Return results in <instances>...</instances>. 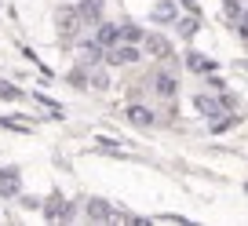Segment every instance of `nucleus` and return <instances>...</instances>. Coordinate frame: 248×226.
<instances>
[{
    "mask_svg": "<svg viewBox=\"0 0 248 226\" xmlns=\"http://www.w3.org/2000/svg\"><path fill=\"white\" fill-rule=\"evenodd\" d=\"M197 109H201V113H208V117H216V113H223V109L226 106H233V99H223V102H219V99H212V95H197Z\"/></svg>",
    "mask_w": 248,
    "mask_h": 226,
    "instance_id": "3",
    "label": "nucleus"
},
{
    "mask_svg": "<svg viewBox=\"0 0 248 226\" xmlns=\"http://www.w3.org/2000/svg\"><path fill=\"white\" fill-rule=\"evenodd\" d=\"M44 215H51V219H66V215H73V204H66V201H47L44 204Z\"/></svg>",
    "mask_w": 248,
    "mask_h": 226,
    "instance_id": "8",
    "label": "nucleus"
},
{
    "mask_svg": "<svg viewBox=\"0 0 248 226\" xmlns=\"http://www.w3.org/2000/svg\"><path fill=\"white\" fill-rule=\"evenodd\" d=\"M154 91L164 95V99H175L179 84H175V77H171V73H154Z\"/></svg>",
    "mask_w": 248,
    "mask_h": 226,
    "instance_id": "4",
    "label": "nucleus"
},
{
    "mask_svg": "<svg viewBox=\"0 0 248 226\" xmlns=\"http://www.w3.org/2000/svg\"><path fill=\"white\" fill-rule=\"evenodd\" d=\"M179 30H183V37H190V33L197 30V22H194V18H190V22H179Z\"/></svg>",
    "mask_w": 248,
    "mask_h": 226,
    "instance_id": "13",
    "label": "nucleus"
},
{
    "mask_svg": "<svg viewBox=\"0 0 248 226\" xmlns=\"http://www.w3.org/2000/svg\"><path fill=\"white\" fill-rule=\"evenodd\" d=\"M88 215H92L95 223H102V219H117V223H121V219H124L121 211H113L106 201H88Z\"/></svg>",
    "mask_w": 248,
    "mask_h": 226,
    "instance_id": "5",
    "label": "nucleus"
},
{
    "mask_svg": "<svg viewBox=\"0 0 248 226\" xmlns=\"http://www.w3.org/2000/svg\"><path fill=\"white\" fill-rule=\"evenodd\" d=\"M95 40H99V47H113V44H117V26H113V22H106V26L99 22V30H95Z\"/></svg>",
    "mask_w": 248,
    "mask_h": 226,
    "instance_id": "7",
    "label": "nucleus"
},
{
    "mask_svg": "<svg viewBox=\"0 0 248 226\" xmlns=\"http://www.w3.org/2000/svg\"><path fill=\"white\" fill-rule=\"evenodd\" d=\"M142 44H146L150 55H168V40H161V37H142Z\"/></svg>",
    "mask_w": 248,
    "mask_h": 226,
    "instance_id": "11",
    "label": "nucleus"
},
{
    "mask_svg": "<svg viewBox=\"0 0 248 226\" xmlns=\"http://www.w3.org/2000/svg\"><path fill=\"white\" fill-rule=\"evenodd\" d=\"M135 59H139V47L135 44H113V47H106V62L109 66H128V62H135Z\"/></svg>",
    "mask_w": 248,
    "mask_h": 226,
    "instance_id": "1",
    "label": "nucleus"
},
{
    "mask_svg": "<svg viewBox=\"0 0 248 226\" xmlns=\"http://www.w3.org/2000/svg\"><path fill=\"white\" fill-rule=\"evenodd\" d=\"M237 22H241V37L248 40V11H245V15H241V18H237Z\"/></svg>",
    "mask_w": 248,
    "mask_h": 226,
    "instance_id": "14",
    "label": "nucleus"
},
{
    "mask_svg": "<svg viewBox=\"0 0 248 226\" xmlns=\"http://www.w3.org/2000/svg\"><path fill=\"white\" fill-rule=\"evenodd\" d=\"M157 22H175V15H179V8L175 4H171V0H161V4H157Z\"/></svg>",
    "mask_w": 248,
    "mask_h": 226,
    "instance_id": "10",
    "label": "nucleus"
},
{
    "mask_svg": "<svg viewBox=\"0 0 248 226\" xmlns=\"http://www.w3.org/2000/svg\"><path fill=\"white\" fill-rule=\"evenodd\" d=\"M73 11H77V18H80V22H88V26H99L102 22V0H80Z\"/></svg>",
    "mask_w": 248,
    "mask_h": 226,
    "instance_id": "2",
    "label": "nucleus"
},
{
    "mask_svg": "<svg viewBox=\"0 0 248 226\" xmlns=\"http://www.w3.org/2000/svg\"><path fill=\"white\" fill-rule=\"evenodd\" d=\"M128 117H132V124H142V128L154 124V113H150L146 106H139V102H135V106H128Z\"/></svg>",
    "mask_w": 248,
    "mask_h": 226,
    "instance_id": "9",
    "label": "nucleus"
},
{
    "mask_svg": "<svg viewBox=\"0 0 248 226\" xmlns=\"http://www.w3.org/2000/svg\"><path fill=\"white\" fill-rule=\"evenodd\" d=\"M70 84H77V88H84V84H88V80H84V73H80V70H73V73H70Z\"/></svg>",
    "mask_w": 248,
    "mask_h": 226,
    "instance_id": "12",
    "label": "nucleus"
},
{
    "mask_svg": "<svg viewBox=\"0 0 248 226\" xmlns=\"http://www.w3.org/2000/svg\"><path fill=\"white\" fill-rule=\"evenodd\" d=\"M186 66H190V70L194 73H204V77H212V73H216V62H212V59H204V55H186Z\"/></svg>",
    "mask_w": 248,
    "mask_h": 226,
    "instance_id": "6",
    "label": "nucleus"
}]
</instances>
